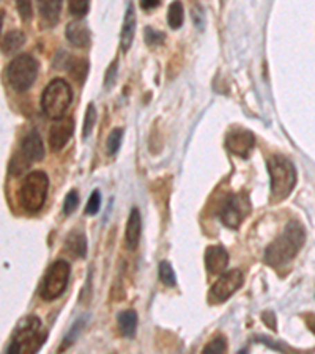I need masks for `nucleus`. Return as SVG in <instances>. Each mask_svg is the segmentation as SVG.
<instances>
[{
  "mask_svg": "<svg viewBox=\"0 0 315 354\" xmlns=\"http://www.w3.org/2000/svg\"><path fill=\"white\" fill-rule=\"evenodd\" d=\"M74 133V122L73 118H59L53 124L49 133V145L54 151H60L68 142H70L71 136Z\"/></svg>",
  "mask_w": 315,
  "mask_h": 354,
  "instance_id": "11",
  "label": "nucleus"
},
{
  "mask_svg": "<svg viewBox=\"0 0 315 354\" xmlns=\"http://www.w3.org/2000/svg\"><path fill=\"white\" fill-rule=\"evenodd\" d=\"M44 158V145L43 139L37 131H32L26 136V139L22 140L18 162L11 161L10 172L11 174H22L32 162L42 161Z\"/></svg>",
  "mask_w": 315,
  "mask_h": 354,
  "instance_id": "8",
  "label": "nucleus"
},
{
  "mask_svg": "<svg viewBox=\"0 0 315 354\" xmlns=\"http://www.w3.org/2000/svg\"><path fill=\"white\" fill-rule=\"evenodd\" d=\"M95 123H96L95 104H89L87 106V112H85L84 128H82V137H84V139H89V136L91 134V131H93V128H95Z\"/></svg>",
  "mask_w": 315,
  "mask_h": 354,
  "instance_id": "22",
  "label": "nucleus"
},
{
  "mask_svg": "<svg viewBox=\"0 0 315 354\" xmlns=\"http://www.w3.org/2000/svg\"><path fill=\"white\" fill-rule=\"evenodd\" d=\"M16 7L22 19L27 21L32 18V0H16Z\"/></svg>",
  "mask_w": 315,
  "mask_h": 354,
  "instance_id": "29",
  "label": "nucleus"
},
{
  "mask_svg": "<svg viewBox=\"0 0 315 354\" xmlns=\"http://www.w3.org/2000/svg\"><path fill=\"white\" fill-rule=\"evenodd\" d=\"M306 232L300 222L291 221L285 227L282 235L268 245L265 252V261L270 266L279 268L287 265L300 252V249L305 245Z\"/></svg>",
  "mask_w": 315,
  "mask_h": 354,
  "instance_id": "1",
  "label": "nucleus"
},
{
  "mask_svg": "<svg viewBox=\"0 0 315 354\" xmlns=\"http://www.w3.org/2000/svg\"><path fill=\"white\" fill-rule=\"evenodd\" d=\"M268 170L271 176V192L274 200L287 198L296 185L295 165L284 156H273L268 161Z\"/></svg>",
  "mask_w": 315,
  "mask_h": 354,
  "instance_id": "3",
  "label": "nucleus"
},
{
  "mask_svg": "<svg viewBox=\"0 0 315 354\" xmlns=\"http://www.w3.org/2000/svg\"><path fill=\"white\" fill-rule=\"evenodd\" d=\"M71 268L65 260H57L49 266L48 272H46L44 281L42 288H39V296L44 301H54L65 293L70 282Z\"/></svg>",
  "mask_w": 315,
  "mask_h": 354,
  "instance_id": "7",
  "label": "nucleus"
},
{
  "mask_svg": "<svg viewBox=\"0 0 315 354\" xmlns=\"http://www.w3.org/2000/svg\"><path fill=\"white\" fill-rule=\"evenodd\" d=\"M68 8L70 13L76 18H84L89 13L90 0H68Z\"/></svg>",
  "mask_w": 315,
  "mask_h": 354,
  "instance_id": "24",
  "label": "nucleus"
},
{
  "mask_svg": "<svg viewBox=\"0 0 315 354\" xmlns=\"http://www.w3.org/2000/svg\"><path fill=\"white\" fill-rule=\"evenodd\" d=\"M79 207V196L76 191H71L65 198V205H63V211L65 214H71L74 209Z\"/></svg>",
  "mask_w": 315,
  "mask_h": 354,
  "instance_id": "28",
  "label": "nucleus"
},
{
  "mask_svg": "<svg viewBox=\"0 0 315 354\" xmlns=\"http://www.w3.org/2000/svg\"><path fill=\"white\" fill-rule=\"evenodd\" d=\"M66 248L70 249V252L76 257H85L87 254V241H85V236L82 233H73V235L68 238Z\"/></svg>",
  "mask_w": 315,
  "mask_h": 354,
  "instance_id": "20",
  "label": "nucleus"
},
{
  "mask_svg": "<svg viewBox=\"0 0 315 354\" xmlns=\"http://www.w3.org/2000/svg\"><path fill=\"white\" fill-rule=\"evenodd\" d=\"M73 102V90L70 84L63 79H54L48 87L44 88L42 96V109L49 118L59 120Z\"/></svg>",
  "mask_w": 315,
  "mask_h": 354,
  "instance_id": "4",
  "label": "nucleus"
},
{
  "mask_svg": "<svg viewBox=\"0 0 315 354\" xmlns=\"http://www.w3.org/2000/svg\"><path fill=\"white\" fill-rule=\"evenodd\" d=\"M243 272L240 270H232L217 279V281L213 283L211 287V296L216 301H227L233 293H237L240 287L243 285Z\"/></svg>",
  "mask_w": 315,
  "mask_h": 354,
  "instance_id": "10",
  "label": "nucleus"
},
{
  "mask_svg": "<svg viewBox=\"0 0 315 354\" xmlns=\"http://www.w3.org/2000/svg\"><path fill=\"white\" fill-rule=\"evenodd\" d=\"M263 319H265V322H267L268 324H270V326H271L274 330H276V319H274V315H273L271 319H270V318H268V313H265V315H263Z\"/></svg>",
  "mask_w": 315,
  "mask_h": 354,
  "instance_id": "34",
  "label": "nucleus"
},
{
  "mask_svg": "<svg viewBox=\"0 0 315 354\" xmlns=\"http://www.w3.org/2000/svg\"><path fill=\"white\" fill-rule=\"evenodd\" d=\"M251 213V203L244 194H237L227 198V202L222 205L219 218L228 228H238L246 216Z\"/></svg>",
  "mask_w": 315,
  "mask_h": 354,
  "instance_id": "9",
  "label": "nucleus"
},
{
  "mask_svg": "<svg viewBox=\"0 0 315 354\" xmlns=\"http://www.w3.org/2000/svg\"><path fill=\"white\" fill-rule=\"evenodd\" d=\"M122 137H123V131L122 129H114L112 133L109 134L107 144H106L109 155H116V153L118 151L120 145H122Z\"/></svg>",
  "mask_w": 315,
  "mask_h": 354,
  "instance_id": "25",
  "label": "nucleus"
},
{
  "mask_svg": "<svg viewBox=\"0 0 315 354\" xmlns=\"http://www.w3.org/2000/svg\"><path fill=\"white\" fill-rule=\"evenodd\" d=\"M38 76V62L28 54H21L11 62L7 70V77L11 87L24 93L32 87Z\"/></svg>",
  "mask_w": 315,
  "mask_h": 354,
  "instance_id": "6",
  "label": "nucleus"
},
{
  "mask_svg": "<svg viewBox=\"0 0 315 354\" xmlns=\"http://www.w3.org/2000/svg\"><path fill=\"white\" fill-rule=\"evenodd\" d=\"M142 235V218L141 211L133 208L129 213L128 224H126V245L129 250H134L139 245Z\"/></svg>",
  "mask_w": 315,
  "mask_h": 354,
  "instance_id": "15",
  "label": "nucleus"
},
{
  "mask_svg": "<svg viewBox=\"0 0 315 354\" xmlns=\"http://www.w3.org/2000/svg\"><path fill=\"white\" fill-rule=\"evenodd\" d=\"M81 326H84V323H82V319H79V322L74 324L73 326V329H71V333L68 334V337L65 339V344H63V346H62V350L63 348H66L68 345H71V342L74 340V337H78V334H79V330H81Z\"/></svg>",
  "mask_w": 315,
  "mask_h": 354,
  "instance_id": "32",
  "label": "nucleus"
},
{
  "mask_svg": "<svg viewBox=\"0 0 315 354\" xmlns=\"http://www.w3.org/2000/svg\"><path fill=\"white\" fill-rule=\"evenodd\" d=\"M46 333L43 330L42 322L37 317H28L22 322L21 326L16 329L7 351L10 354L16 353H37L44 345Z\"/></svg>",
  "mask_w": 315,
  "mask_h": 354,
  "instance_id": "2",
  "label": "nucleus"
},
{
  "mask_svg": "<svg viewBox=\"0 0 315 354\" xmlns=\"http://www.w3.org/2000/svg\"><path fill=\"white\" fill-rule=\"evenodd\" d=\"M24 43H26L24 33L19 32V30L10 32L8 35L5 37V39H3V44H2L3 53L5 54H13L18 49H21L22 46H24Z\"/></svg>",
  "mask_w": 315,
  "mask_h": 354,
  "instance_id": "19",
  "label": "nucleus"
},
{
  "mask_svg": "<svg viewBox=\"0 0 315 354\" xmlns=\"http://www.w3.org/2000/svg\"><path fill=\"white\" fill-rule=\"evenodd\" d=\"M49 180L44 172L28 174L21 186V203L28 213H37L44 207L48 197Z\"/></svg>",
  "mask_w": 315,
  "mask_h": 354,
  "instance_id": "5",
  "label": "nucleus"
},
{
  "mask_svg": "<svg viewBox=\"0 0 315 354\" xmlns=\"http://www.w3.org/2000/svg\"><path fill=\"white\" fill-rule=\"evenodd\" d=\"M136 33V13H134V5L128 3L125 11V19L122 27V35H120V48L123 53H128L131 44H133Z\"/></svg>",
  "mask_w": 315,
  "mask_h": 354,
  "instance_id": "14",
  "label": "nucleus"
},
{
  "mask_svg": "<svg viewBox=\"0 0 315 354\" xmlns=\"http://www.w3.org/2000/svg\"><path fill=\"white\" fill-rule=\"evenodd\" d=\"M66 38L76 48H87L90 44V30L82 21H73L66 26Z\"/></svg>",
  "mask_w": 315,
  "mask_h": 354,
  "instance_id": "16",
  "label": "nucleus"
},
{
  "mask_svg": "<svg viewBox=\"0 0 315 354\" xmlns=\"http://www.w3.org/2000/svg\"><path fill=\"white\" fill-rule=\"evenodd\" d=\"M255 139L249 131H233L232 134L227 137V148L231 150L233 155H238L242 158H246L251 153L252 148H254Z\"/></svg>",
  "mask_w": 315,
  "mask_h": 354,
  "instance_id": "12",
  "label": "nucleus"
},
{
  "mask_svg": "<svg viewBox=\"0 0 315 354\" xmlns=\"http://www.w3.org/2000/svg\"><path fill=\"white\" fill-rule=\"evenodd\" d=\"M159 5V0H141L142 10H153Z\"/></svg>",
  "mask_w": 315,
  "mask_h": 354,
  "instance_id": "33",
  "label": "nucleus"
},
{
  "mask_svg": "<svg viewBox=\"0 0 315 354\" xmlns=\"http://www.w3.org/2000/svg\"><path fill=\"white\" fill-rule=\"evenodd\" d=\"M145 39L148 44H161L164 41V33L153 30L152 27L145 28Z\"/></svg>",
  "mask_w": 315,
  "mask_h": 354,
  "instance_id": "30",
  "label": "nucleus"
},
{
  "mask_svg": "<svg viewBox=\"0 0 315 354\" xmlns=\"http://www.w3.org/2000/svg\"><path fill=\"white\" fill-rule=\"evenodd\" d=\"M118 326L122 334L126 337H133L137 328V315L134 310H126L118 315Z\"/></svg>",
  "mask_w": 315,
  "mask_h": 354,
  "instance_id": "18",
  "label": "nucleus"
},
{
  "mask_svg": "<svg viewBox=\"0 0 315 354\" xmlns=\"http://www.w3.org/2000/svg\"><path fill=\"white\" fill-rule=\"evenodd\" d=\"M101 208V192L100 191H93L87 202V207H85V214L87 216H93L100 211Z\"/></svg>",
  "mask_w": 315,
  "mask_h": 354,
  "instance_id": "26",
  "label": "nucleus"
},
{
  "mask_svg": "<svg viewBox=\"0 0 315 354\" xmlns=\"http://www.w3.org/2000/svg\"><path fill=\"white\" fill-rule=\"evenodd\" d=\"M159 279H161V282L164 285H168V287H175L177 283L175 271L168 261H163V263L159 265Z\"/></svg>",
  "mask_w": 315,
  "mask_h": 354,
  "instance_id": "23",
  "label": "nucleus"
},
{
  "mask_svg": "<svg viewBox=\"0 0 315 354\" xmlns=\"http://www.w3.org/2000/svg\"><path fill=\"white\" fill-rule=\"evenodd\" d=\"M116 77H117V64L114 62V64L111 65V68H109L107 73H106V81H105V85L106 88H111L114 82H116Z\"/></svg>",
  "mask_w": 315,
  "mask_h": 354,
  "instance_id": "31",
  "label": "nucleus"
},
{
  "mask_svg": "<svg viewBox=\"0 0 315 354\" xmlns=\"http://www.w3.org/2000/svg\"><path fill=\"white\" fill-rule=\"evenodd\" d=\"M183 18H185V13H183V5L180 0H175L174 3H170L168 10V22L172 28H180L183 24Z\"/></svg>",
  "mask_w": 315,
  "mask_h": 354,
  "instance_id": "21",
  "label": "nucleus"
},
{
  "mask_svg": "<svg viewBox=\"0 0 315 354\" xmlns=\"http://www.w3.org/2000/svg\"><path fill=\"white\" fill-rule=\"evenodd\" d=\"M2 26H3V13L0 11V32H2Z\"/></svg>",
  "mask_w": 315,
  "mask_h": 354,
  "instance_id": "35",
  "label": "nucleus"
},
{
  "mask_svg": "<svg viewBox=\"0 0 315 354\" xmlns=\"http://www.w3.org/2000/svg\"><path fill=\"white\" fill-rule=\"evenodd\" d=\"M38 11L42 15L43 21L48 24H55L59 21L60 10H62V0H37Z\"/></svg>",
  "mask_w": 315,
  "mask_h": 354,
  "instance_id": "17",
  "label": "nucleus"
},
{
  "mask_svg": "<svg viewBox=\"0 0 315 354\" xmlns=\"http://www.w3.org/2000/svg\"><path fill=\"white\" fill-rule=\"evenodd\" d=\"M205 265L211 274H221L228 265V254L221 245H211L205 252Z\"/></svg>",
  "mask_w": 315,
  "mask_h": 354,
  "instance_id": "13",
  "label": "nucleus"
},
{
  "mask_svg": "<svg viewBox=\"0 0 315 354\" xmlns=\"http://www.w3.org/2000/svg\"><path fill=\"white\" fill-rule=\"evenodd\" d=\"M226 350H227V342L224 337H216L215 340H211V344L205 346L204 353L217 354V353H226Z\"/></svg>",
  "mask_w": 315,
  "mask_h": 354,
  "instance_id": "27",
  "label": "nucleus"
}]
</instances>
